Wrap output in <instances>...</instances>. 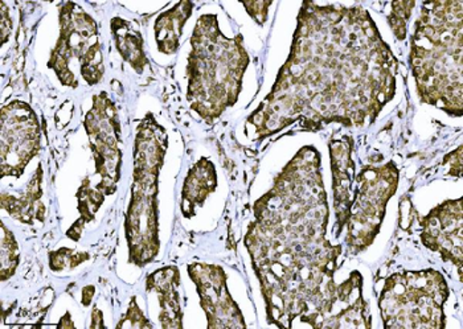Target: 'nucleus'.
<instances>
[{"label": "nucleus", "instance_id": "nucleus-1", "mask_svg": "<svg viewBox=\"0 0 463 329\" xmlns=\"http://www.w3.org/2000/svg\"><path fill=\"white\" fill-rule=\"evenodd\" d=\"M458 3H425L411 44L419 94L430 105L462 114V7Z\"/></svg>", "mask_w": 463, "mask_h": 329}, {"label": "nucleus", "instance_id": "nucleus-3", "mask_svg": "<svg viewBox=\"0 0 463 329\" xmlns=\"http://www.w3.org/2000/svg\"><path fill=\"white\" fill-rule=\"evenodd\" d=\"M425 246L439 251L442 258L462 266V202H448L431 211L424 221Z\"/></svg>", "mask_w": 463, "mask_h": 329}, {"label": "nucleus", "instance_id": "nucleus-5", "mask_svg": "<svg viewBox=\"0 0 463 329\" xmlns=\"http://www.w3.org/2000/svg\"><path fill=\"white\" fill-rule=\"evenodd\" d=\"M214 187H216V174H214L213 165L207 160L197 163L185 182L183 204H190L188 211L194 212V207L196 204L202 205L205 197L214 190Z\"/></svg>", "mask_w": 463, "mask_h": 329}, {"label": "nucleus", "instance_id": "nucleus-2", "mask_svg": "<svg viewBox=\"0 0 463 329\" xmlns=\"http://www.w3.org/2000/svg\"><path fill=\"white\" fill-rule=\"evenodd\" d=\"M446 299L444 277L428 270L390 277L379 305L385 327L439 328Z\"/></svg>", "mask_w": 463, "mask_h": 329}, {"label": "nucleus", "instance_id": "nucleus-4", "mask_svg": "<svg viewBox=\"0 0 463 329\" xmlns=\"http://www.w3.org/2000/svg\"><path fill=\"white\" fill-rule=\"evenodd\" d=\"M185 3L176 5L174 10L163 14L161 18L156 20V42L159 44V50L163 53H174L178 48V40L182 35L183 25L185 24V20L191 16V8L193 5L188 3L187 7H184Z\"/></svg>", "mask_w": 463, "mask_h": 329}]
</instances>
